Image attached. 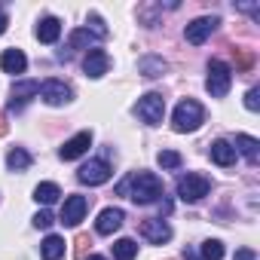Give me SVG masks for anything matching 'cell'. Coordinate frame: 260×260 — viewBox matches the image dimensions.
Instances as JSON below:
<instances>
[{
  "mask_svg": "<svg viewBox=\"0 0 260 260\" xmlns=\"http://www.w3.org/2000/svg\"><path fill=\"white\" fill-rule=\"evenodd\" d=\"M116 193L125 196V199H132V202H138V205H150V202H159L162 181L153 172H132V175H125L116 184Z\"/></svg>",
  "mask_w": 260,
  "mask_h": 260,
  "instance_id": "cell-1",
  "label": "cell"
},
{
  "mask_svg": "<svg viewBox=\"0 0 260 260\" xmlns=\"http://www.w3.org/2000/svg\"><path fill=\"white\" fill-rule=\"evenodd\" d=\"M202 122H205V107H202L199 101L184 98V101L175 107V116H172V128H175V132H181V135L196 132Z\"/></svg>",
  "mask_w": 260,
  "mask_h": 260,
  "instance_id": "cell-2",
  "label": "cell"
},
{
  "mask_svg": "<svg viewBox=\"0 0 260 260\" xmlns=\"http://www.w3.org/2000/svg\"><path fill=\"white\" fill-rule=\"evenodd\" d=\"M233 86V68L226 61H208V80H205V89L211 98H223Z\"/></svg>",
  "mask_w": 260,
  "mask_h": 260,
  "instance_id": "cell-3",
  "label": "cell"
},
{
  "mask_svg": "<svg viewBox=\"0 0 260 260\" xmlns=\"http://www.w3.org/2000/svg\"><path fill=\"white\" fill-rule=\"evenodd\" d=\"M135 113H138V119L147 122V125H162V116H166V98H162L159 92H147V95L138 98Z\"/></svg>",
  "mask_w": 260,
  "mask_h": 260,
  "instance_id": "cell-4",
  "label": "cell"
},
{
  "mask_svg": "<svg viewBox=\"0 0 260 260\" xmlns=\"http://www.w3.org/2000/svg\"><path fill=\"white\" fill-rule=\"evenodd\" d=\"M208 190H211V181L205 178V175H184V178H178V199L181 202H199V199H205L208 196Z\"/></svg>",
  "mask_w": 260,
  "mask_h": 260,
  "instance_id": "cell-5",
  "label": "cell"
},
{
  "mask_svg": "<svg viewBox=\"0 0 260 260\" xmlns=\"http://www.w3.org/2000/svg\"><path fill=\"white\" fill-rule=\"evenodd\" d=\"M110 162L107 159H89L80 172H77V181L80 184H89V187H101V184H107L110 181Z\"/></svg>",
  "mask_w": 260,
  "mask_h": 260,
  "instance_id": "cell-6",
  "label": "cell"
},
{
  "mask_svg": "<svg viewBox=\"0 0 260 260\" xmlns=\"http://www.w3.org/2000/svg\"><path fill=\"white\" fill-rule=\"evenodd\" d=\"M34 95H40V83H37V80H19V83H13L7 110H10V113H19V110H22Z\"/></svg>",
  "mask_w": 260,
  "mask_h": 260,
  "instance_id": "cell-7",
  "label": "cell"
},
{
  "mask_svg": "<svg viewBox=\"0 0 260 260\" xmlns=\"http://www.w3.org/2000/svg\"><path fill=\"white\" fill-rule=\"evenodd\" d=\"M220 22H217V16H202V19H193L187 28H184V37H187V43H193V46H199V43H205L211 34H214V28H217Z\"/></svg>",
  "mask_w": 260,
  "mask_h": 260,
  "instance_id": "cell-8",
  "label": "cell"
},
{
  "mask_svg": "<svg viewBox=\"0 0 260 260\" xmlns=\"http://www.w3.org/2000/svg\"><path fill=\"white\" fill-rule=\"evenodd\" d=\"M86 211H89V199L74 193V196H68L64 205H61V223H64V226H80V220L86 217Z\"/></svg>",
  "mask_w": 260,
  "mask_h": 260,
  "instance_id": "cell-9",
  "label": "cell"
},
{
  "mask_svg": "<svg viewBox=\"0 0 260 260\" xmlns=\"http://www.w3.org/2000/svg\"><path fill=\"white\" fill-rule=\"evenodd\" d=\"M40 95H43V101H46V104H52V107L68 104V101L74 98L71 86H68V83H61V80H46V83H40Z\"/></svg>",
  "mask_w": 260,
  "mask_h": 260,
  "instance_id": "cell-10",
  "label": "cell"
},
{
  "mask_svg": "<svg viewBox=\"0 0 260 260\" xmlns=\"http://www.w3.org/2000/svg\"><path fill=\"white\" fill-rule=\"evenodd\" d=\"M83 71H86V77H92V80L104 77V74L110 71V55H107L104 49H89L86 58H83Z\"/></svg>",
  "mask_w": 260,
  "mask_h": 260,
  "instance_id": "cell-11",
  "label": "cell"
},
{
  "mask_svg": "<svg viewBox=\"0 0 260 260\" xmlns=\"http://www.w3.org/2000/svg\"><path fill=\"white\" fill-rule=\"evenodd\" d=\"M89 147H92V132H80V135H74L71 141H64V144H61L58 156H61L64 162H74V159H80Z\"/></svg>",
  "mask_w": 260,
  "mask_h": 260,
  "instance_id": "cell-12",
  "label": "cell"
},
{
  "mask_svg": "<svg viewBox=\"0 0 260 260\" xmlns=\"http://www.w3.org/2000/svg\"><path fill=\"white\" fill-rule=\"evenodd\" d=\"M122 220H125V211L122 208H104L98 214V220H95V233L98 236H113L122 226Z\"/></svg>",
  "mask_w": 260,
  "mask_h": 260,
  "instance_id": "cell-13",
  "label": "cell"
},
{
  "mask_svg": "<svg viewBox=\"0 0 260 260\" xmlns=\"http://www.w3.org/2000/svg\"><path fill=\"white\" fill-rule=\"evenodd\" d=\"M141 236H144L147 242H153V245H166V242L172 239V226H169L162 217L144 220V223H141Z\"/></svg>",
  "mask_w": 260,
  "mask_h": 260,
  "instance_id": "cell-14",
  "label": "cell"
},
{
  "mask_svg": "<svg viewBox=\"0 0 260 260\" xmlns=\"http://www.w3.org/2000/svg\"><path fill=\"white\" fill-rule=\"evenodd\" d=\"M34 34H37V40H40V43H55V40L61 37V22H58L55 16H46V19H40V22H37Z\"/></svg>",
  "mask_w": 260,
  "mask_h": 260,
  "instance_id": "cell-15",
  "label": "cell"
},
{
  "mask_svg": "<svg viewBox=\"0 0 260 260\" xmlns=\"http://www.w3.org/2000/svg\"><path fill=\"white\" fill-rule=\"evenodd\" d=\"M138 71H141L147 80H156V77H162V74L169 71V61L159 58V55H141V58H138Z\"/></svg>",
  "mask_w": 260,
  "mask_h": 260,
  "instance_id": "cell-16",
  "label": "cell"
},
{
  "mask_svg": "<svg viewBox=\"0 0 260 260\" xmlns=\"http://www.w3.org/2000/svg\"><path fill=\"white\" fill-rule=\"evenodd\" d=\"M233 150H236V153H242L251 166H257V159H260V144H257V138H251V135H236Z\"/></svg>",
  "mask_w": 260,
  "mask_h": 260,
  "instance_id": "cell-17",
  "label": "cell"
},
{
  "mask_svg": "<svg viewBox=\"0 0 260 260\" xmlns=\"http://www.w3.org/2000/svg\"><path fill=\"white\" fill-rule=\"evenodd\" d=\"M0 68H4V74H25L28 58H25L22 49H7L4 55H0Z\"/></svg>",
  "mask_w": 260,
  "mask_h": 260,
  "instance_id": "cell-18",
  "label": "cell"
},
{
  "mask_svg": "<svg viewBox=\"0 0 260 260\" xmlns=\"http://www.w3.org/2000/svg\"><path fill=\"white\" fill-rule=\"evenodd\" d=\"M208 153H211V159H214L217 166H233V162H236V150H233V144L223 141V138H217Z\"/></svg>",
  "mask_w": 260,
  "mask_h": 260,
  "instance_id": "cell-19",
  "label": "cell"
},
{
  "mask_svg": "<svg viewBox=\"0 0 260 260\" xmlns=\"http://www.w3.org/2000/svg\"><path fill=\"white\" fill-rule=\"evenodd\" d=\"M40 254H43V260H61L64 257V239L61 236H46L43 239V245H40Z\"/></svg>",
  "mask_w": 260,
  "mask_h": 260,
  "instance_id": "cell-20",
  "label": "cell"
},
{
  "mask_svg": "<svg viewBox=\"0 0 260 260\" xmlns=\"http://www.w3.org/2000/svg\"><path fill=\"white\" fill-rule=\"evenodd\" d=\"M7 169H10V172H25V169H31V153H28L25 147H13V150L7 153Z\"/></svg>",
  "mask_w": 260,
  "mask_h": 260,
  "instance_id": "cell-21",
  "label": "cell"
},
{
  "mask_svg": "<svg viewBox=\"0 0 260 260\" xmlns=\"http://www.w3.org/2000/svg\"><path fill=\"white\" fill-rule=\"evenodd\" d=\"M58 196H61V190H58V184H52V181H46V184H37V187H34V199H37L40 205H55V202H58Z\"/></svg>",
  "mask_w": 260,
  "mask_h": 260,
  "instance_id": "cell-22",
  "label": "cell"
},
{
  "mask_svg": "<svg viewBox=\"0 0 260 260\" xmlns=\"http://www.w3.org/2000/svg\"><path fill=\"white\" fill-rule=\"evenodd\" d=\"M135 254H138V245L132 239H116L113 242V257L116 260H135Z\"/></svg>",
  "mask_w": 260,
  "mask_h": 260,
  "instance_id": "cell-23",
  "label": "cell"
},
{
  "mask_svg": "<svg viewBox=\"0 0 260 260\" xmlns=\"http://www.w3.org/2000/svg\"><path fill=\"white\" fill-rule=\"evenodd\" d=\"M156 162H159L162 169H169V172H178V169L184 166V156H181L178 150H159V153H156Z\"/></svg>",
  "mask_w": 260,
  "mask_h": 260,
  "instance_id": "cell-24",
  "label": "cell"
},
{
  "mask_svg": "<svg viewBox=\"0 0 260 260\" xmlns=\"http://www.w3.org/2000/svg\"><path fill=\"white\" fill-rule=\"evenodd\" d=\"M86 31H89L95 40H104V37H107V25H104V19H101L98 13H92V16L86 19Z\"/></svg>",
  "mask_w": 260,
  "mask_h": 260,
  "instance_id": "cell-25",
  "label": "cell"
},
{
  "mask_svg": "<svg viewBox=\"0 0 260 260\" xmlns=\"http://www.w3.org/2000/svg\"><path fill=\"white\" fill-rule=\"evenodd\" d=\"M199 251H202V260H220V257H223V242H217V239H205Z\"/></svg>",
  "mask_w": 260,
  "mask_h": 260,
  "instance_id": "cell-26",
  "label": "cell"
},
{
  "mask_svg": "<svg viewBox=\"0 0 260 260\" xmlns=\"http://www.w3.org/2000/svg\"><path fill=\"white\" fill-rule=\"evenodd\" d=\"M92 40H95V37H92L86 28H80V31H74V34H71V43H68V49H83V46H86V43H92Z\"/></svg>",
  "mask_w": 260,
  "mask_h": 260,
  "instance_id": "cell-27",
  "label": "cell"
},
{
  "mask_svg": "<svg viewBox=\"0 0 260 260\" xmlns=\"http://www.w3.org/2000/svg\"><path fill=\"white\" fill-rule=\"evenodd\" d=\"M245 107H248V110H260V89H257V86L248 89V95H245Z\"/></svg>",
  "mask_w": 260,
  "mask_h": 260,
  "instance_id": "cell-28",
  "label": "cell"
},
{
  "mask_svg": "<svg viewBox=\"0 0 260 260\" xmlns=\"http://www.w3.org/2000/svg\"><path fill=\"white\" fill-rule=\"evenodd\" d=\"M34 226H37V230H49V226H52V214H49L46 208L37 211V214H34Z\"/></svg>",
  "mask_w": 260,
  "mask_h": 260,
  "instance_id": "cell-29",
  "label": "cell"
},
{
  "mask_svg": "<svg viewBox=\"0 0 260 260\" xmlns=\"http://www.w3.org/2000/svg\"><path fill=\"white\" fill-rule=\"evenodd\" d=\"M236 260H257V254L251 248H242V251H236Z\"/></svg>",
  "mask_w": 260,
  "mask_h": 260,
  "instance_id": "cell-30",
  "label": "cell"
},
{
  "mask_svg": "<svg viewBox=\"0 0 260 260\" xmlns=\"http://www.w3.org/2000/svg\"><path fill=\"white\" fill-rule=\"evenodd\" d=\"M239 10L242 13H251V16H260V7L257 4H239Z\"/></svg>",
  "mask_w": 260,
  "mask_h": 260,
  "instance_id": "cell-31",
  "label": "cell"
},
{
  "mask_svg": "<svg viewBox=\"0 0 260 260\" xmlns=\"http://www.w3.org/2000/svg\"><path fill=\"white\" fill-rule=\"evenodd\" d=\"M86 245H89V239H86V236H80V239H77V257H83V254H86Z\"/></svg>",
  "mask_w": 260,
  "mask_h": 260,
  "instance_id": "cell-32",
  "label": "cell"
},
{
  "mask_svg": "<svg viewBox=\"0 0 260 260\" xmlns=\"http://www.w3.org/2000/svg\"><path fill=\"white\" fill-rule=\"evenodd\" d=\"M7 25H10V22H7V13H4V10H0V34H4V31H7Z\"/></svg>",
  "mask_w": 260,
  "mask_h": 260,
  "instance_id": "cell-33",
  "label": "cell"
},
{
  "mask_svg": "<svg viewBox=\"0 0 260 260\" xmlns=\"http://www.w3.org/2000/svg\"><path fill=\"white\" fill-rule=\"evenodd\" d=\"M184 260H202V257H196V251H190V248H187V254H184Z\"/></svg>",
  "mask_w": 260,
  "mask_h": 260,
  "instance_id": "cell-34",
  "label": "cell"
},
{
  "mask_svg": "<svg viewBox=\"0 0 260 260\" xmlns=\"http://www.w3.org/2000/svg\"><path fill=\"white\" fill-rule=\"evenodd\" d=\"M0 135H7V122H4V113H0Z\"/></svg>",
  "mask_w": 260,
  "mask_h": 260,
  "instance_id": "cell-35",
  "label": "cell"
},
{
  "mask_svg": "<svg viewBox=\"0 0 260 260\" xmlns=\"http://www.w3.org/2000/svg\"><path fill=\"white\" fill-rule=\"evenodd\" d=\"M83 260H104V257H98V254H92V257H83Z\"/></svg>",
  "mask_w": 260,
  "mask_h": 260,
  "instance_id": "cell-36",
  "label": "cell"
}]
</instances>
